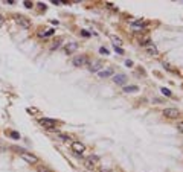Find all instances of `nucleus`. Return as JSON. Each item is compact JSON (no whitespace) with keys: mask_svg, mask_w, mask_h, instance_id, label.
Returning <instances> with one entry per match:
<instances>
[{"mask_svg":"<svg viewBox=\"0 0 183 172\" xmlns=\"http://www.w3.org/2000/svg\"><path fill=\"white\" fill-rule=\"evenodd\" d=\"M19 154H20V157L24 161L29 163V165H35V163L38 161V157L34 155V154H31V152H28V151H19Z\"/></svg>","mask_w":183,"mask_h":172,"instance_id":"obj_1","label":"nucleus"},{"mask_svg":"<svg viewBox=\"0 0 183 172\" xmlns=\"http://www.w3.org/2000/svg\"><path fill=\"white\" fill-rule=\"evenodd\" d=\"M162 113H163L165 117H168V119H177V117L180 116V113H179L177 108H165Z\"/></svg>","mask_w":183,"mask_h":172,"instance_id":"obj_2","label":"nucleus"},{"mask_svg":"<svg viewBox=\"0 0 183 172\" xmlns=\"http://www.w3.org/2000/svg\"><path fill=\"white\" fill-rule=\"evenodd\" d=\"M72 64H73L75 67H82V66H85V64H87V57H85V55H78V57H75V58L72 59Z\"/></svg>","mask_w":183,"mask_h":172,"instance_id":"obj_3","label":"nucleus"},{"mask_svg":"<svg viewBox=\"0 0 183 172\" xmlns=\"http://www.w3.org/2000/svg\"><path fill=\"white\" fill-rule=\"evenodd\" d=\"M40 125H41V126H44V128L52 130V128H55V126H57V122H55L54 119H47V117H43V119H40Z\"/></svg>","mask_w":183,"mask_h":172,"instance_id":"obj_4","label":"nucleus"},{"mask_svg":"<svg viewBox=\"0 0 183 172\" xmlns=\"http://www.w3.org/2000/svg\"><path fill=\"white\" fill-rule=\"evenodd\" d=\"M15 21L19 23L21 28H24V29H29L31 28V21L26 19V17H23V15H17L15 17Z\"/></svg>","mask_w":183,"mask_h":172,"instance_id":"obj_5","label":"nucleus"},{"mask_svg":"<svg viewBox=\"0 0 183 172\" xmlns=\"http://www.w3.org/2000/svg\"><path fill=\"white\" fill-rule=\"evenodd\" d=\"M70 148H72L73 152H76V154H82V152L85 151L84 143H81V142H72V143H70Z\"/></svg>","mask_w":183,"mask_h":172,"instance_id":"obj_6","label":"nucleus"},{"mask_svg":"<svg viewBox=\"0 0 183 172\" xmlns=\"http://www.w3.org/2000/svg\"><path fill=\"white\" fill-rule=\"evenodd\" d=\"M76 50H78V44L76 43H67L66 46H64V52L67 53V55H69V53L76 52Z\"/></svg>","mask_w":183,"mask_h":172,"instance_id":"obj_7","label":"nucleus"},{"mask_svg":"<svg viewBox=\"0 0 183 172\" xmlns=\"http://www.w3.org/2000/svg\"><path fill=\"white\" fill-rule=\"evenodd\" d=\"M99 78H108V76H113V69L111 67H107V69H102L98 72Z\"/></svg>","mask_w":183,"mask_h":172,"instance_id":"obj_8","label":"nucleus"},{"mask_svg":"<svg viewBox=\"0 0 183 172\" xmlns=\"http://www.w3.org/2000/svg\"><path fill=\"white\" fill-rule=\"evenodd\" d=\"M143 21H141V20H137V21H133L131 23V29L134 31V32H137V31H143Z\"/></svg>","mask_w":183,"mask_h":172,"instance_id":"obj_9","label":"nucleus"},{"mask_svg":"<svg viewBox=\"0 0 183 172\" xmlns=\"http://www.w3.org/2000/svg\"><path fill=\"white\" fill-rule=\"evenodd\" d=\"M102 66L104 64H102L101 61H95L93 64H90L89 69H90V72H99V70H102Z\"/></svg>","mask_w":183,"mask_h":172,"instance_id":"obj_10","label":"nucleus"},{"mask_svg":"<svg viewBox=\"0 0 183 172\" xmlns=\"http://www.w3.org/2000/svg\"><path fill=\"white\" fill-rule=\"evenodd\" d=\"M113 81H115L116 84H125L127 76H125V75H118V76H113Z\"/></svg>","mask_w":183,"mask_h":172,"instance_id":"obj_11","label":"nucleus"},{"mask_svg":"<svg viewBox=\"0 0 183 172\" xmlns=\"http://www.w3.org/2000/svg\"><path fill=\"white\" fill-rule=\"evenodd\" d=\"M139 90L137 85H125L124 87V93H136Z\"/></svg>","mask_w":183,"mask_h":172,"instance_id":"obj_12","label":"nucleus"},{"mask_svg":"<svg viewBox=\"0 0 183 172\" xmlns=\"http://www.w3.org/2000/svg\"><path fill=\"white\" fill-rule=\"evenodd\" d=\"M146 52L150 53V55H154V57H156V55H157V53H159V52H157V49H156L154 46H150V47H148V50H146Z\"/></svg>","mask_w":183,"mask_h":172,"instance_id":"obj_13","label":"nucleus"},{"mask_svg":"<svg viewBox=\"0 0 183 172\" xmlns=\"http://www.w3.org/2000/svg\"><path fill=\"white\" fill-rule=\"evenodd\" d=\"M54 32H55V29H54V28H50V29H46L44 32H43V37H50V35L54 34Z\"/></svg>","mask_w":183,"mask_h":172,"instance_id":"obj_14","label":"nucleus"},{"mask_svg":"<svg viewBox=\"0 0 183 172\" xmlns=\"http://www.w3.org/2000/svg\"><path fill=\"white\" fill-rule=\"evenodd\" d=\"M163 67H165V69H166V70H169V72H177V70H176V69H174L172 66H169V64H168V62H165V64H163Z\"/></svg>","mask_w":183,"mask_h":172,"instance_id":"obj_15","label":"nucleus"},{"mask_svg":"<svg viewBox=\"0 0 183 172\" xmlns=\"http://www.w3.org/2000/svg\"><path fill=\"white\" fill-rule=\"evenodd\" d=\"M9 135H11L12 139H20V134L17 133V131H11V133H9Z\"/></svg>","mask_w":183,"mask_h":172,"instance_id":"obj_16","label":"nucleus"},{"mask_svg":"<svg viewBox=\"0 0 183 172\" xmlns=\"http://www.w3.org/2000/svg\"><path fill=\"white\" fill-rule=\"evenodd\" d=\"M119 44H121V40L118 37H113V46H118L119 47Z\"/></svg>","mask_w":183,"mask_h":172,"instance_id":"obj_17","label":"nucleus"},{"mask_svg":"<svg viewBox=\"0 0 183 172\" xmlns=\"http://www.w3.org/2000/svg\"><path fill=\"white\" fill-rule=\"evenodd\" d=\"M115 50L119 53V55H124V53H125V52H124V49H122V47H118V46H115Z\"/></svg>","mask_w":183,"mask_h":172,"instance_id":"obj_18","label":"nucleus"},{"mask_svg":"<svg viewBox=\"0 0 183 172\" xmlns=\"http://www.w3.org/2000/svg\"><path fill=\"white\" fill-rule=\"evenodd\" d=\"M38 172H50V169H47L46 166H40L38 168Z\"/></svg>","mask_w":183,"mask_h":172,"instance_id":"obj_19","label":"nucleus"},{"mask_svg":"<svg viewBox=\"0 0 183 172\" xmlns=\"http://www.w3.org/2000/svg\"><path fill=\"white\" fill-rule=\"evenodd\" d=\"M23 3H24V8H28V9L34 6V3H32V2H28V0H26V2H23Z\"/></svg>","mask_w":183,"mask_h":172,"instance_id":"obj_20","label":"nucleus"},{"mask_svg":"<svg viewBox=\"0 0 183 172\" xmlns=\"http://www.w3.org/2000/svg\"><path fill=\"white\" fill-rule=\"evenodd\" d=\"M99 52L102 53V55H108V53H110V52H108V50H107L105 47H101V49H99Z\"/></svg>","mask_w":183,"mask_h":172,"instance_id":"obj_21","label":"nucleus"},{"mask_svg":"<svg viewBox=\"0 0 183 172\" xmlns=\"http://www.w3.org/2000/svg\"><path fill=\"white\" fill-rule=\"evenodd\" d=\"M162 93L165 96H171V92H169V90H166V88H162Z\"/></svg>","mask_w":183,"mask_h":172,"instance_id":"obj_22","label":"nucleus"},{"mask_svg":"<svg viewBox=\"0 0 183 172\" xmlns=\"http://www.w3.org/2000/svg\"><path fill=\"white\" fill-rule=\"evenodd\" d=\"M125 66H127V67H133V61H131V59H127V61H125Z\"/></svg>","mask_w":183,"mask_h":172,"instance_id":"obj_23","label":"nucleus"},{"mask_svg":"<svg viewBox=\"0 0 183 172\" xmlns=\"http://www.w3.org/2000/svg\"><path fill=\"white\" fill-rule=\"evenodd\" d=\"M177 128H179V131H180V133H183V122L177 125Z\"/></svg>","mask_w":183,"mask_h":172,"instance_id":"obj_24","label":"nucleus"},{"mask_svg":"<svg viewBox=\"0 0 183 172\" xmlns=\"http://www.w3.org/2000/svg\"><path fill=\"white\" fill-rule=\"evenodd\" d=\"M5 24V19H3V15H0V26H3Z\"/></svg>","mask_w":183,"mask_h":172,"instance_id":"obj_25","label":"nucleus"},{"mask_svg":"<svg viewBox=\"0 0 183 172\" xmlns=\"http://www.w3.org/2000/svg\"><path fill=\"white\" fill-rule=\"evenodd\" d=\"M60 44H61V41H57V43H55V44H54V46H52V49H57V47H58V46H60Z\"/></svg>","mask_w":183,"mask_h":172,"instance_id":"obj_26","label":"nucleus"},{"mask_svg":"<svg viewBox=\"0 0 183 172\" xmlns=\"http://www.w3.org/2000/svg\"><path fill=\"white\" fill-rule=\"evenodd\" d=\"M5 3H9V5H14L15 2H14V0H6V2H5Z\"/></svg>","mask_w":183,"mask_h":172,"instance_id":"obj_27","label":"nucleus"}]
</instances>
